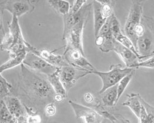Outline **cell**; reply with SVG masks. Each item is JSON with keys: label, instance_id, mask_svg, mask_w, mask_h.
Masks as SVG:
<instances>
[{"label": "cell", "instance_id": "cell-1", "mask_svg": "<svg viewBox=\"0 0 154 123\" xmlns=\"http://www.w3.org/2000/svg\"><path fill=\"white\" fill-rule=\"evenodd\" d=\"M21 70L22 85L28 94L38 100L54 101L55 93L47 76L29 69L24 64H21Z\"/></svg>", "mask_w": 154, "mask_h": 123}, {"label": "cell", "instance_id": "cell-2", "mask_svg": "<svg viewBox=\"0 0 154 123\" xmlns=\"http://www.w3.org/2000/svg\"><path fill=\"white\" fill-rule=\"evenodd\" d=\"M142 22L145 25V32L141 37L138 38L137 42V50L141 61L154 55V30L151 17L143 15Z\"/></svg>", "mask_w": 154, "mask_h": 123}, {"label": "cell", "instance_id": "cell-3", "mask_svg": "<svg viewBox=\"0 0 154 123\" xmlns=\"http://www.w3.org/2000/svg\"><path fill=\"white\" fill-rule=\"evenodd\" d=\"M109 69L108 72H101L96 70L89 72V74H96L101 79L103 86L98 92L100 94L108 88L117 85L122 79L135 70L132 68H123L121 64H112Z\"/></svg>", "mask_w": 154, "mask_h": 123}, {"label": "cell", "instance_id": "cell-4", "mask_svg": "<svg viewBox=\"0 0 154 123\" xmlns=\"http://www.w3.org/2000/svg\"><path fill=\"white\" fill-rule=\"evenodd\" d=\"M144 1H132L131 5L124 26V33L132 42L137 49L138 38L135 36L134 31L137 26L141 24L143 15V6Z\"/></svg>", "mask_w": 154, "mask_h": 123}, {"label": "cell", "instance_id": "cell-5", "mask_svg": "<svg viewBox=\"0 0 154 123\" xmlns=\"http://www.w3.org/2000/svg\"><path fill=\"white\" fill-rule=\"evenodd\" d=\"M63 56L70 66L77 69L88 72L96 70L94 66L87 60L85 55L77 49L65 46Z\"/></svg>", "mask_w": 154, "mask_h": 123}, {"label": "cell", "instance_id": "cell-6", "mask_svg": "<svg viewBox=\"0 0 154 123\" xmlns=\"http://www.w3.org/2000/svg\"><path fill=\"white\" fill-rule=\"evenodd\" d=\"M59 77L66 92L75 85L77 81L87 75L89 72L77 69L72 66H66L58 69Z\"/></svg>", "mask_w": 154, "mask_h": 123}, {"label": "cell", "instance_id": "cell-7", "mask_svg": "<svg viewBox=\"0 0 154 123\" xmlns=\"http://www.w3.org/2000/svg\"><path fill=\"white\" fill-rule=\"evenodd\" d=\"M8 29L14 40L12 48L8 52L10 56L17 55L24 52H28L26 45V40L23 35L18 17L13 16L11 22L8 24Z\"/></svg>", "mask_w": 154, "mask_h": 123}, {"label": "cell", "instance_id": "cell-8", "mask_svg": "<svg viewBox=\"0 0 154 123\" xmlns=\"http://www.w3.org/2000/svg\"><path fill=\"white\" fill-rule=\"evenodd\" d=\"M23 64L32 70L47 76L55 73L58 68L31 52H28Z\"/></svg>", "mask_w": 154, "mask_h": 123}, {"label": "cell", "instance_id": "cell-9", "mask_svg": "<svg viewBox=\"0 0 154 123\" xmlns=\"http://www.w3.org/2000/svg\"><path fill=\"white\" fill-rule=\"evenodd\" d=\"M116 40L111 29V17L100 31L95 39V44L103 53L114 50Z\"/></svg>", "mask_w": 154, "mask_h": 123}, {"label": "cell", "instance_id": "cell-10", "mask_svg": "<svg viewBox=\"0 0 154 123\" xmlns=\"http://www.w3.org/2000/svg\"><path fill=\"white\" fill-rule=\"evenodd\" d=\"M35 1H1V12L4 10L10 12L13 16H21L34 9Z\"/></svg>", "mask_w": 154, "mask_h": 123}, {"label": "cell", "instance_id": "cell-11", "mask_svg": "<svg viewBox=\"0 0 154 123\" xmlns=\"http://www.w3.org/2000/svg\"><path fill=\"white\" fill-rule=\"evenodd\" d=\"M92 7V1L87 2L81 8V9L78 12L73 14L69 12L68 14L63 16V23H64V29H63V39L64 40L65 38L69 32V31L79 22H80L83 19L88 18L90 15V11L91 7Z\"/></svg>", "mask_w": 154, "mask_h": 123}, {"label": "cell", "instance_id": "cell-12", "mask_svg": "<svg viewBox=\"0 0 154 123\" xmlns=\"http://www.w3.org/2000/svg\"><path fill=\"white\" fill-rule=\"evenodd\" d=\"M87 22V18L83 19L75 25L68 33L64 40H66V47L77 49L85 55L83 47V31Z\"/></svg>", "mask_w": 154, "mask_h": 123}, {"label": "cell", "instance_id": "cell-13", "mask_svg": "<svg viewBox=\"0 0 154 123\" xmlns=\"http://www.w3.org/2000/svg\"><path fill=\"white\" fill-rule=\"evenodd\" d=\"M26 45L28 52L33 53L57 68L69 66V64L65 61L63 55H56L54 53V51H50L47 49L39 50L37 49L26 41Z\"/></svg>", "mask_w": 154, "mask_h": 123}, {"label": "cell", "instance_id": "cell-14", "mask_svg": "<svg viewBox=\"0 0 154 123\" xmlns=\"http://www.w3.org/2000/svg\"><path fill=\"white\" fill-rule=\"evenodd\" d=\"M68 103L74 111L77 119L82 118L84 120L85 123H102L103 122V116L90 107L78 104L72 100H69Z\"/></svg>", "mask_w": 154, "mask_h": 123}, {"label": "cell", "instance_id": "cell-15", "mask_svg": "<svg viewBox=\"0 0 154 123\" xmlns=\"http://www.w3.org/2000/svg\"><path fill=\"white\" fill-rule=\"evenodd\" d=\"M114 51L118 55L128 68H132L134 64L141 62L139 58L132 51L125 48L117 41L116 42Z\"/></svg>", "mask_w": 154, "mask_h": 123}, {"label": "cell", "instance_id": "cell-16", "mask_svg": "<svg viewBox=\"0 0 154 123\" xmlns=\"http://www.w3.org/2000/svg\"><path fill=\"white\" fill-rule=\"evenodd\" d=\"M2 99L4 101L10 113L15 118L18 119L20 117L26 116L24 105L21 103V101L17 98L8 96Z\"/></svg>", "mask_w": 154, "mask_h": 123}, {"label": "cell", "instance_id": "cell-17", "mask_svg": "<svg viewBox=\"0 0 154 123\" xmlns=\"http://www.w3.org/2000/svg\"><path fill=\"white\" fill-rule=\"evenodd\" d=\"M92 1V7L94 11V28L95 37H97L103 25L106 22L101 12V2L99 0H94Z\"/></svg>", "mask_w": 154, "mask_h": 123}, {"label": "cell", "instance_id": "cell-18", "mask_svg": "<svg viewBox=\"0 0 154 123\" xmlns=\"http://www.w3.org/2000/svg\"><path fill=\"white\" fill-rule=\"evenodd\" d=\"M118 85H116L112 86L101 94H98L100 95V99L102 101L103 104L104 106L108 107H112L116 106L118 102Z\"/></svg>", "mask_w": 154, "mask_h": 123}, {"label": "cell", "instance_id": "cell-19", "mask_svg": "<svg viewBox=\"0 0 154 123\" xmlns=\"http://www.w3.org/2000/svg\"><path fill=\"white\" fill-rule=\"evenodd\" d=\"M127 100L124 102L122 105L129 107L138 118L142 108L141 101L140 100L141 96L139 94L131 93L130 94H127Z\"/></svg>", "mask_w": 154, "mask_h": 123}, {"label": "cell", "instance_id": "cell-20", "mask_svg": "<svg viewBox=\"0 0 154 123\" xmlns=\"http://www.w3.org/2000/svg\"><path fill=\"white\" fill-rule=\"evenodd\" d=\"M27 52H24L20 54H18L15 56H10V59L5 62L0 66V74H1L3 72L11 69L20 64H23L24 60L26 58Z\"/></svg>", "mask_w": 154, "mask_h": 123}, {"label": "cell", "instance_id": "cell-21", "mask_svg": "<svg viewBox=\"0 0 154 123\" xmlns=\"http://www.w3.org/2000/svg\"><path fill=\"white\" fill-rule=\"evenodd\" d=\"M47 78L55 94H60L63 96L65 98H66L67 92L65 89L64 87L60 80L58 69L55 73L50 76H48Z\"/></svg>", "mask_w": 154, "mask_h": 123}, {"label": "cell", "instance_id": "cell-22", "mask_svg": "<svg viewBox=\"0 0 154 123\" xmlns=\"http://www.w3.org/2000/svg\"><path fill=\"white\" fill-rule=\"evenodd\" d=\"M47 2L55 12L62 16L68 14L71 8L70 3L67 1L50 0L47 1Z\"/></svg>", "mask_w": 154, "mask_h": 123}, {"label": "cell", "instance_id": "cell-23", "mask_svg": "<svg viewBox=\"0 0 154 123\" xmlns=\"http://www.w3.org/2000/svg\"><path fill=\"white\" fill-rule=\"evenodd\" d=\"M1 123H17V119L13 117L7 108L4 101L1 99L0 103Z\"/></svg>", "mask_w": 154, "mask_h": 123}, {"label": "cell", "instance_id": "cell-24", "mask_svg": "<svg viewBox=\"0 0 154 123\" xmlns=\"http://www.w3.org/2000/svg\"><path fill=\"white\" fill-rule=\"evenodd\" d=\"M116 40L119 42V44H121L122 45H123L124 46H125V48H128V49L131 50V51H132L141 60V58L137 50V49L135 46V45H134V44L132 43V42L131 40V39L129 38L128 37H127L125 34H124L123 33L119 34V35H118L117 37H116Z\"/></svg>", "mask_w": 154, "mask_h": 123}, {"label": "cell", "instance_id": "cell-25", "mask_svg": "<svg viewBox=\"0 0 154 123\" xmlns=\"http://www.w3.org/2000/svg\"><path fill=\"white\" fill-rule=\"evenodd\" d=\"M135 74V70H133L131 73L128 74L126 76H125L123 79H122L117 84L118 85V97H117V101L122 96L123 93H124L125 89L127 88V86H128L130 82L131 81L134 75Z\"/></svg>", "mask_w": 154, "mask_h": 123}, {"label": "cell", "instance_id": "cell-26", "mask_svg": "<svg viewBox=\"0 0 154 123\" xmlns=\"http://www.w3.org/2000/svg\"><path fill=\"white\" fill-rule=\"evenodd\" d=\"M13 86L11 84L0 74V95L1 99L10 96Z\"/></svg>", "mask_w": 154, "mask_h": 123}, {"label": "cell", "instance_id": "cell-27", "mask_svg": "<svg viewBox=\"0 0 154 123\" xmlns=\"http://www.w3.org/2000/svg\"><path fill=\"white\" fill-rule=\"evenodd\" d=\"M14 40L12 34L8 32L1 39V50L8 52L14 45Z\"/></svg>", "mask_w": 154, "mask_h": 123}, {"label": "cell", "instance_id": "cell-28", "mask_svg": "<svg viewBox=\"0 0 154 123\" xmlns=\"http://www.w3.org/2000/svg\"><path fill=\"white\" fill-rule=\"evenodd\" d=\"M24 105L26 112V120L28 123H41V117L37 114L32 108Z\"/></svg>", "mask_w": 154, "mask_h": 123}, {"label": "cell", "instance_id": "cell-29", "mask_svg": "<svg viewBox=\"0 0 154 123\" xmlns=\"http://www.w3.org/2000/svg\"><path fill=\"white\" fill-rule=\"evenodd\" d=\"M111 29L115 38L122 33L119 22L114 14L111 17Z\"/></svg>", "mask_w": 154, "mask_h": 123}, {"label": "cell", "instance_id": "cell-30", "mask_svg": "<svg viewBox=\"0 0 154 123\" xmlns=\"http://www.w3.org/2000/svg\"><path fill=\"white\" fill-rule=\"evenodd\" d=\"M140 100L142 105L145 108L148 113V123H154V107L146 101L143 98L140 97Z\"/></svg>", "mask_w": 154, "mask_h": 123}, {"label": "cell", "instance_id": "cell-31", "mask_svg": "<svg viewBox=\"0 0 154 123\" xmlns=\"http://www.w3.org/2000/svg\"><path fill=\"white\" fill-rule=\"evenodd\" d=\"M140 68H154V55L144 61L140 62L132 66V69H138Z\"/></svg>", "mask_w": 154, "mask_h": 123}, {"label": "cell", "instance_id": "cell-32", "mask_svg": "<svg viewBox=\"0 0 154 123\" xmlns=\"http://www.w3.org/2000/svg\"><path fill=\"white\" fill-rule=\"evenodd\" d=\"M88 1L86 0H77L75 1L72 6H71V8L69 12L75 14L78 12L81 8Z\"/></svg>", "mask_w": 154, "mask_h": 123}, {"label": "cell", "instance_id": "cell-33", "mask_svg": "<svg viewBox=\"0 0 154 123\" xmlns=\"http://www.w3.org/2000/svg\"><path fill=\"white\" fill-rule=\"evenodd\" d=\"M45 112L47 116H53L56 113V106L54 102L48 103L45 107Z\"/></svg>", "mask_w": 154, "mask_h": 123}, {"label": "cell", "instance_id": "cell-34", "mask_svg": "<svg viewBox=\"0 0 154 123\" xmlns=\"http://www.w3.org/2000/svg\"><path fill=\"white\" fill-rule=\"evenodd\" d=\"M138 119L139 120V123H148V113L145 108L142 105V104L141 110L140 112V117Z\"/></svg>", "mask_w": 154, "mask_h": 123}, {"label": "cell", "instance_id": "cell-35", "mask_svg": "<svg viewBox=\"0 0 154 123\" xmlns=\"http://www.w3.org/2000/svg\"><path fill=\"white\" fill-rule=\"evenodd\" d=\"M84 98L85 101L90 106L95 101L96 97H95L94 95L91 93H87L84 94Z\"/></svg>", "mask_w": 154, "mask_h": 123}, {"label": "cell", "instance_id": "cell-36", "mask_svg": "<svg viewBox=\"0 0 154 123\" xmlns=\"http://www.w3.org/2000/svg\"><path fill=\"white\" fill-rule=\"evenodd\" d=\"M64 98L60 95V94H55V96H54V101H56V102H58V103H60V102H61L64 100Z\"/></svg>", "mask_w": 154, "mask_h": 123}, {"label": "cell", "instance_id": "cell-37", "mask_svg": "<svg viewBox=\"0 0 154 123\" xmlns=\"http://www.w3.org/2000/svg\"><path fill=\"white\" fill-rule=\"evenodd\" d=\"M17 123H28L26 120V116L21 117L17 119Z\"/></svg>", "mask_w": 154, "mask_h": 123}, {"label": "cell", "instance_id": "cell-38", "mask_svg": "<svg viewBox=\"0 0 154 123\" xmlns=\"http://www.w3.org/2000/svg\"><path fill=\"white\" fill-rule=\"evenodd\" d=\"M151 23H152V26H153V29H154V18H152V17H151Z\"/></svg>", "mask_w": 154, "mask_h": 123}]
</instances>
